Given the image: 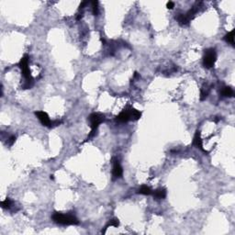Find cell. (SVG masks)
I'll use <instances>...</instances> for the list:
<instances>
[{
	"instance_id": "obj_2",
	"label": "cell",
	"mask_w": 235,
	"mask_h": 235,
	"mask_svg": "<svg viewBox=\"0 0 235 235\" xmlns=\"http://www.w3.org/2000/svg\"><path fill=\"white\" fill-rule=\"evenodd\" d=\"M52 220L57 223V224H61V225H77L79 224V220L77 219V218L71 214H63L61 212H54L52 216Z\"/></svg>"
},
{
	"instance_id": "obj_5",
	"label": "cell",
	"mask_w": 235,
	"mask_h": 235,
	"mask_svg": "<svg viewBox=\"0 0 235 235\" xmlns=\"http://www.w3.org/2000/svg\"><path fill=\"white\" fill-rule=\"evenodd\" d=\"M35 115H36V117L38 118V119L41 121V123L43 126L51 128L52 120L50 119V118H49V116H48V114L46 112H44V111H36Z\"/></svg>"
},
{
	"instance_id": "obj_1",
	"label": "cell",
	"mask_w": 235,
	"mask_h": 235,
	"mask_svg": "<svg viewBox=\"0 0 235 235\" xmlns=\"http://www.w3.org/2000/svg\"><path fill=\"white\" fill-rule=\"evenodd\" d=\"M29 60H30V57L28 54H25L20 62H19V66L20 68L21 69V73H22V75L23 77L25 78V83L24 85L22 86V88L23 89H29L32 86H33V77L30 73V67H29Z\"/></svg>"
},
{
	"instance_id": "obj_17",
	"label": "cell",
	"mask_w": 235,
	"mask_h": 235,
	"mask_svg": "<svg viewBox=\"0 0 235 235\" xmlns=\"http://www.w3.org/2000/svg\"><path fill=\"white\" fill-rule=\"evenodd\" d=\"M119 225V219H111V220H109V224L106 226V228H105V230H107L109 226H113V227H118Z\"/></svg>"
},
{
	"instance_id": "obj_4",
	"label": "cell",
	"mask_w": 235,
	"mask_h": 235,
	"mask_svg": "<svg viewBox=\"0 0 235 235\" xmlns=\"http://www.w3.org/2000/svg\"><path fill=\"white\" fill-rule=\"evenodd\" d=\"M88 119L90 121L91 129L92 130H98L99 124H101L104 121L105 117H104V115H101V114H98V113H92L89 116Z\"/></svg>"
},
{
	"instance_id": "obj_9",
	"label": "cell",
	"mask_w": 235,
	"mask_h": 235,
	"mask_svg": "<svg viewBox=\"0 0 235 235\" xmlns=\"http://www.w3.org/2000/svg\"><path fill=\"white\" fill-rule=\"evenodd\" d=\"M152 196L155 199H164L166 198V188H158L152 192Z\"/></svg>"
},
{
	"instance_id": "obj_16",
	"label": "cell",
	"mask_w": 235,
	"mask_h": 235,
	"mask_svg": "<svg viewBox=\"0 0 235 235\" xmlns=\"http://www.w3.org/2000/svg\"><path fill=\"white\" fill-rule=\"evenodd\" d=\"M91 5H92V10H93L94 16H98V2L93 1V2H91Z\"/></svg>"
},
{
	"instance_id": "obj_7",
	"label": "cell",
	"mask_w": 235,
	"mask_h": 235,
	"mask_svg": "<svg viewBox=\"0 0 235 235\" xmlns=\"http://www.w3.org/2000/svg\"><path fill=\"white\" fill-rule=\"evenodd\" d=\"M117 120L119 122H128L130 120V109H124L122 112H120L117 116Z\"/></svg>"
},
{
	"instance_id": "obj_14",
	"label": "cell",
	"mask_w": 235,
	"mask_h": 235,
	"mask_svg": "<svg viewBox=\"0 0 235 235\" xmlns=\"http://www.w3.org/2000/svg\"><path fill=\"white\" fill-rule=\"evenodd\" d=\"M224 41L228 43H230L233 46L234 45V30H231L230 32H228L224 36Z\"/></svg>"
},
{
	"instance_id": "obj_10",
	"label": "cell",
	"mask_w": 235,
	"mask_h": 235,
	"mask_svg": "<svg viewBox=\"0 0 235 235\" xmlns=\"http://www.w3.org/2000/svg\"><path fill=\"white\" fill-rule=\"evenodd\" d=\"M220 94L224 98H231V97H233V90L230 87H222Z\"/></svg>"
},
{
	"instance_id": "obj_21",
	"label": "cell",
	"mask_w": 235,
	"mask_h": 235,
	"mask_svg": "<svg viewBox=\"0 0 235 235\" xmlns=\"http://www.w3.org/2000/svg\"><path fill=\"white\" fill-rule=\"evenodd\" d=\"M87 4H88V2H87V1L82 2V3L80 4V6H79V9H84V7H85V6H87Z\"/></svg>"
},
{
	"instance_id": "obj_8",
	"label": "cell",
	"mask_w": 235,
	"mask_h": 235,
	"mask_svg": "<svg viewBox=\"0 0 235 235\" xmlns=\"http://www.w3.org/2000/svg\"><path fill=\"white\" fill-rule=\"evenodd\" d=\"M193 145L206 152V151L203 149V143H202V140H201V137H200V131L199 130H197L196 133H195V136H194V139H193Z\"/></svg>"
},
{
	"instance_id": "obj_6",
	"label": "cell",
	"mask_w": 235,
	"mask_h": 235,
	"mask_svg": "<svg viewBox=\"0 0 235 235\" xmlns=\"http://www.w3.org/2000/svg\"><path fill=\"white\" fill-rule=\"evenodd\" d=\"M123 175V169L118 160H115L113 163V169H112V176L113 179H118L120 178Z\"/></svg>"
},
{
	"instance_id": "obj_22",
	"label": "cell",
	"mask_w": 235,
	"mask_h": 235,
	"mask_svg": "<svg viewBox=\"0 0 235 235\" xmlns=\"http://www.w3.org/2000/svg\"><path fill=\"white\" fill-rule=\"evenodd\" d=\"M50 178H51V180H53V179H54L53 176H50Z\"/></svg>"
},
{
	"instance_id": "obj_15",
	"label": "cell",
	"mask_w": 235,
	"mask_h": 235,
	"mask_svg": "<svg viewBox=\"0 0 235 235\" xmlns=\"http://www.w3.org/2000/svg\"><path fill=\"white\" fill-rule=\"evenodd\" d=\"M208 93H209V88H208V87H203V88L201 89V92H200V100H202V101L205 100V99L208 98Z\"/></svg>"
},
{
	"instance_id": "obj_18",
	"label": "cell",
	"mask_w": 235,
	"mask_h": 235,
	"mask_svg": "<svg viewBox=\"0 0 235 235\" xmlns=\"http://www.w3.org/2000/svg\"><path fill=\"white\" fill-rule=\"evenodd\" d=\"M11 200L9 199V198H6L5 200H3L2 202H1V207L3 208H10V206H11Z\"/></svg>"
},
{
	"instance_id": "obj_19",
	"label": "cell",
	"mask_w": 235,
	"mask_h": 235,
	"mask_svg": "<svg viewBox=\"0 0 235 235\" xmlns=\"http://www.w3.org/2000/svg\"><path fill=\"white\" fill-rule=\"evenodd\" d=\"M15 141H16V137H15V136H11V137L9 139V145H12V144L15 142Z\"/></svg>"
},
{
	"instance_id": "obj_13",
	"label": "cell",
	"mask_w": 235,
	"mask_h": 235,
	"mask_svg": "<svg viewBox=\"0 0 235 235\" xmlns=\"http://www.w3.org/2000/svg\"><path fill=\"white\" fill-rule=\"evenodd\" d=\"M138 194H141V195H144V196H150L152 194V191L151 189L147 187V186H141L139 189H138Z\"/></svg>"
},
{
	"instance_id": "obj_20",
	"label": "cell",
	"mask_w": 235,
	"mask_h": 235,
	"mask_svg": "<svg viewBox=\"0 0 235 235\" xmlns=\"http://www.w3.org/2000/svg\"><path fill=\"white\" fill-rule=\"evenodd\" d=\"M166 7H167V9H172L175 7V4H174L173 2H168V3L166 4Z\"/></svg>"
},
{
	"instance_id": "obj_11",
	"label": "cell",
	"mask_w": 235,
	"mask_h": 235,
	"mask_svg": "<svg viewBox=\"0 0 235 235\" xmlns=\"http://www.w3.org/2000/svg\"><path fill=\"white\" fill-rule=\"evenodd\" d=\"M130 119L132 120H138L141 117V113L133 108H130Z\"/></svg>"
},
{
	"instance_id": "obj_3",
	"label": "cell",
	"mask_w": 235,
	"mask_h": 235,
	"mask_svg": "<svg viewBox=\"0 0 235 235\" xmlns=\"http://www.w3.org/2000/svg\"><path fill=\"white\" fill-rule=\"evenodd\" d=\"M216 60H217V53H216L215 49L209 48V49L205 50V53H204V57H203V65L206 68L209 69V68L213 67Z\"/></svg>"
},
{
	"instance_id": "obj_12",
	"label": "cell",
	"mask_w": 235,
	"mask_h": 235,
	"mask_svg": "<svg viewBox=\"0 0 235 235\" xmlns=\"http://www.w3.org/2000/svg\"><path fill=\"white\" fill-rule=\"evenodd\" d=\"M176 19L177 20L178 23H179L180 25H182V26L187 25V24L190 22V20L187 18L186 14H178V15L176 17Z\"/></svg>"
}]
</instances>
